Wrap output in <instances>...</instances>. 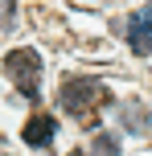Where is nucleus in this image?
<instances>
[{"mask_svg": "<svg viewBox=\"0 0 152 156\" xmlns=\"http://www.w3.org/2000/svg\"><path fill=\"white\" fill-rule=\"evenodd\" d=\"M128 45L136 54H152V4L128 16Z\"/></svg>", "mask_w": 152, "mask_h": 156, "instance_id": "obj_3", "label": "nucleus"}, {"mask_svg": "<svg viewBox=\"0 0 152 156\" xmlns=\"http://www.w3.org/2000/svg\"><path fill=\"white\" fill-rule=\"evenodd\" d=\"M49 136H54V119L49 115H33L25 123V144H33V148H45Z\"/></svg>", "mask_w": 152, "mask_h": 156, "instance_id": "obj_4", "label": "nucleus"}, {"mask_svg": "<svg viewBox=\"0 0 152 156\" xmlns=\"http://www.w3.org/2000/svg\"><path fill=\"white\" fill-rule=\"evenodd\" d=\"M95 156H119V140L107 136V132H99L95 136Z\"/></svg>", "mask_w": 152, "mask_h": 156, "instance_id": "obj_6", "label": "nucleus"}, {"mask_svg": "<svg viewBox=\"0 0 152 156\" xmlns=\"http://www.w3.org/2000/svg\"><path fill=\"white\" fill-rule=\"evenodd\" d=\"M119 119H123V127H128V132H148V107L144 103H128V107L119 111Z\"/></svg>", "mask_w": 152, "mask_h": 156, "instance_id": "obj_5", "label": "nucleus"}, {"mask_svg": "<svg viewBox=\"0 0 152 156\" xmlns=\"http://www.w3.org/2000/svg\"><path fill=\"white\" fill-rule=\"evenodd\" d=\"M4 70L12 78L16 86H21L25 99H37V82H41V58L33 54V49H12V54L4 58Z\"/></svg>", "mask_w": 152, "mask_h": 156, "instance_id": "obj_2", "label": "nucleus"}, {"mask_svg": "<svg viewBox=\"0 0 152 156\" xmlns=\"http://www.w3.org/2000/svg\"><path fill=\"white\" fill-rule=\"evenodd\" d=\"M70 156H82V152H70Z\"/></svg>", "mask_w": 152, "mask_h": 156, "instance_id": "obj_8", "label": "nucleus"}, {"mask_svg": "<svg viewBox=\"0 0 152 156\" xmlns=\"http://www.w3.org/2000/svg\"><path fill=\"white\" fill-rule=\"evenodd\" d=\"M12 25V0H0V29Z\"/></svg>", "mask_w": 152, "mask_h": 156, "instance_id": "obj_7", "label": "nucleus"}, {"mask_svg": "<svg viewBox=\"0 0 152 156\" xmlns=\"http://www.w3.org/2000/svg\"><path fill=\"white\" fill-rule=\"evenodd\" d=\"M58 99H62V107L70 111V115L87 119L90 111H99L107 103V90H103V82H95V78H70Z\"/></svg>", "mask_w": 152, "mask_h": 156, "instance_id": "obj_1", "label": "nucleus"}]
</instances>
